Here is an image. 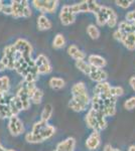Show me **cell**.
<instances>
[{
    "label": "cell",
    "mask_w": 135,
    "mask_h": 151,
    "mask_svg": "<svg viewBox=\"0 0 135 151\" xmlns=\"http://www.w3.org/2000/svg\"><path fill=\"white\" fill-rule=\"evenodd\" d=\"M53 23L45 14H40L38 17V28L40 30H48L51 28Z\"/></svg>",
    "instance_id": "2e32d148"
},
{
    "label": "cell",
    "mask_w": 135,
    "mask_h": 151,
    "mask_svg": "<svg viewBox=\"0 0 135 151\" xmlns=\"http://www.w3.org/2000/svg\"><path fill=\"white\" fill-rule=\"evenodd\" d=\"M70 9L76 15L77 13H85V12H89V5H88V0H84L81 1L79 3H75L73 5H70Z\"/></svg>",
    "instance_id": "5bb4252c"
},
{
    "label": "cell",
    "mask_w": 135,
    "mask_h": 151,
    "mask_svg": "<svg viewBox=\"0 0 135 151\" xmlns=\"http://www.w3.org/2000/svg\"><path fill=\"white\" fill-rule=\"evenodd\" d=\"M76 68L79 70H81L83 74L88 76H89V74L91 73V69H92V67L90 65L89 63L85 62V60H77L76 62Z\"/></svg>",
    "instance_id": "44dd1931"
},
{
    "label": "cell",
    "mask_w": 135,
    "mask_h": 151,
    "mask_svg": "<svg viewBox=\"0 0 135 151\" xmlns=\"http://www.w3.org/2000/svg\"><path fill=\"white\" fill-rule=\"evenodd\" d=\"M100 145H101V135H100V131L94 130L89 135L87 140H86V147L91 151H94V150H97Z\"/></svg>",
    "instance_id": "52a82bcc"
},
{
    "label": "cell",
    "mask_w": 135,
    "mask_h": 151,
    "mask_svg": "<svg viewBox=\"0 0 135 151\" xmlns=\"http://www.w3.org/2000/svg\"><path fill=\"white\" fill-rule=\"evenodd\" d=\"M87 33L92 40H98L100 37V30L95 24H89L87 26Z\"/></svg>",
    "instance_id": "484cf974"
},
{
    "label": "cell",
    "mask_w": 135,
    "mask_h": 151,
    "mask_svg": "<svg viewBox=\"0 0 135 151\" xmlns=\"http://www.w3.org/2000/svg\"><path fill=\"white\" fill-rule=\"evenodd\" d=\"M48 85H50V87L53 90H61L65 87L66 82H65V80L62 79V78L53 77L50 80Z\"/></svg>",
    "instance_id": "ffe728a7"
},
{
    "label": "cell",
    "mask_w": 135,
    "mask_h": 151,
    "mask_svg": "<svg viewBox=\"0 0 135 151\" xmlns=\"http://www.w3.org/2000/svg\"><path fill=\"white\" fill-rule=\"evenodd\" d=\"M118 29L121 31L124 35H127V33H131V32H135V26L133 23H130L128 21L123 20L119 23Z\"/></svg>",
    "instance_id": "d6986e66"
},
{
    "label": "cell",
    "mask_w": 135,
    "mask_h": 151,
    "mask_svg": "<svg viewBox=\"0 0 135 151\" xmlns=\"http://www.w3.org/2000/svg\"><path fill=\"white\" fill-rule=\"evenodd\" d=\"M8 103L0 105V118L1 119H5V118L9 119L10 117H12V113H11L10 108H9Z\"/></svg>",
    "instance_id": "4316f807"
},
{
    "label": "cell",
    "mask_w": 135,
    "mask_h": 151,
    "mask_svg": "<svg viewBox=\"0 0 135 151\" xmlns=\"http://www.w3.org/2000/svg\"><path fill=\"white\" fill-rule=\"evenodd\" d=\"M65 45H66L65 36H64L62 33H58L53 40V47L56 48V50H60V48L65 47Z\"/></svg>",
    "instance_id": "cb8c5ba5"
},
{
    "label": "cell",
    "mask_w": 135,
    "mask_h": 151,
    "mask_svg": "<svg viewBox=\"0 0 135 151\" xmlns=\"http://www.w3.org/2000/svg\"><path fill=\"white\" fill-rule=\"evenodd\" d=\"M121 42H122V45L127 48V50H135V32L124 35Z\"/></svg>",
    "instance_id": "9a60e30c"
},
{
    "label": "cell",
    "mask_w": 135,
    "mask_h": 151,
    "mask_svg": "<svg viewBox=\"0 0 135 151\" xmlns=\"http://www.w3.org/2000/svg\"><path fill=\"white\" fill-rule=\"evenodd\" d=\"M88 63L90 64V65L96 68V69H103V68L106 67V65H107V60L99 55H89V58H88Z\"/></svg>",
    "instance_id": "7c38bea8"
},
{
    "label": "cell",
    "mask_w": 135,
    "mask_h": 151,
    "mask_svg": "<svg viewBox=\"0 0 135 151\" xmlns=\"http://www.w3.org/2000/svg\"><path fill=\"white\" fill-rule=\"evenodd\" d=\"M4 14H6V15H11L12 14V8H11V5L9 4V5H5L4 4L3 8H2V11Z\"/></svg>",
    "instance_id": "b9f144b4"
},
{
    "label": "cell",
    "mask_w": 135,
    "mask_h": 151,
    "mask_svg": "<svg viewBox=\"0 0 135 151\" xmlns=\"http://www.w3.org/2000/svg\"><path fill=\"white\" fill-rule=\"evenodd\" d=\"M17 57V52L13 45H7L3 50V57L1 58V62L3 63L6 69L14 70L15 67V60Z\"/></svg>",
    "instance_id": "3957f363"
},
{
    "label": "cell",
    "mask_w": 135,
    "mask_h": 151,
    "mask_svg": "<svg viewBox=\"0 0 135 151\" xmlns=\"http://www.w3.org/2000/svg\"><path fill=\"white\" fill-rule=\"evenodd\" d=\"M3 6H4L3 1H1V0H0V12L2 11V8H3Z\"/></svg>",
    "instance_id": "7dc6e473"
},
{
    "label": "cell",
    "mask_w": 135,
    "mask_h": 151,
    "mask_svg": "<svg viewBox=\"0 0 135 151\" xmlns=\"http://www.w3.org/2000/svg\"><path fill=\"white\" fill-rule=\"evenodd\" d=\"M133 3H134L133 0H116V1H115V4H116L117 6L121 7V8H123V9L128 8V7L131 6Z\"/></svg>",
    "instance_id": "d590c367"
},
{
    "label": "cell",
    "mask_w": 135,
    "mask_h": 151,
    "mask_svg": "<svg viewBox=\"0 0 135 151\" xmlns=\"http://www.w3.org/2000/svg\"><path fill=\"white\" fill-rule=\"evenodd\" d=\"M43 92L41 91L40 89H36V91L34 92V94L32 95V97L30 98L31 102H32L33 104H40L41 101H43Z\"/></svg>",
    "instance_id": "f546056e"
},
{
    "label": "cell",
    "mask_w": 135,
    "mask_h": 151,
    "mask_svg": "<svg viewBox=\"0 0 135 151\" xmlns=\"http://www.w3.org/2000/svg\"><path fill=\"white\" fill-rule=\"evenodd\" d=\"M128 151H135V145H130L128 148Z\"/></svg>",
    "instance_id": "bcb514c9"
},
{
    "label": "cell",
    "mask_w": 135,
    "mask_h": 151,
    "mask_svg": "<svg viewBox=\"0 0 135 151\" xmlns=\"http://www.w3.org/2000/svg\"><path fill=\"white\" fill-rule=\"evenodd\" d=\"M8 130L12 136H18L23 132V123L17 116H12L8 121Z\"/></svg>",
    "instance_id": "277c9868"
},
{
    "label": "cell",
    "mask_w": 135,
    "mask_h": 151,
    "mask_svg": "<svg viewBox=\"0 0 135 151\" xmlns=\"http://www.w3.org/2000/svg\"><path fill=\"white\" fill-rule=\"evenodd\" d=\"M117 22H118V17H117V14H116V12H113V13L111 14V16H110V18H109V20H108V23H107V25L109 26V27H115V26L117 25Z\"/></svg>",
    "instance_id": "74e56055"
},
{
    "label": "cell",
    "mask_w": 135,
    "mask_h": 151,
    "mask_svg": "<svg viewBox=\"0 0 135 151\" xmlns=\"http://www.w3.org/2000/svg\"><path fill=\"white\" fill-rule=\"evenodd\" d=\"M72 99L74 101L78 102L80 105H82L83 107H85V108H87V106L89 105L91 99L89 97V95L87 94H83V95H77V96H73Z\"/></svg>",
    "instance_id": "603a6c76"
},
{
    "label": "cell",
    "mask_w": 135,
    "mask_h": 151,
    "mask_svg": "<svg viewBox=\"0 0 135 151\" xmlns=\"http://www.w3.org/2000/svg\"><path fill=\"white\" fill-rule=\"evenodd\" d=\"M51 70H53V67H51V64H46L40 65V67H38V75H48L51 73Z\"/></svg>",
    "instance_id": "d6a6232c"
},
{
    "label": "cell",
    "mask_w": 135,
    "mask_h": 151,
    "mask_svg": "<svg viewBox=\"0 0 135 151\" xmlns=\"http://www.w3.org/2000/svg\"><path fill=\"white\" fill-rule=\"evenodd\" d=\"M114 12L112 8L108 6H102L100 11L96 14V21H97V24L99 26H104L108 23V20H109L111 14Z\"/></svg>",
    "instance_id": "8992f818"
},
{
    "label": "cell",
    "mask_w": 135,
    "mask_h": 151,
    "mask_svg": "<svg viewBox=\"0 0 135 151\" xmlns=\"http://www.w3.org/2000/svg\"><path fill=\"white\" fill-rule=\"evenodd\" d=\"M109 93L113 98H118L124 94V89L122 87H111Z\"/></svg>",
    "instance_id": "1f68e13d"
},
{
    "label": "cell",
    "mask_w": 135,
    "mask_h": 151,
    "mask_svg": "<svg viewBox=\"0 0 135 151\" xmlns=\"http://www.w3.org/2000/svg\"><path fill=\"white\" fill-rule=\"evenodd\" d=\"M25 140L27 141L28 143H41L43 142V138L40 137V135H38V134H33L31 132L29 133H26L25 135Z\"/></svg>",
    "instance_id": "f1b7e54d"
},
{
    "label": "cell",
    "mask_w": 135,
    "mask_h": 151,
    "mask_svg": "<svg viewBox=\"0 0 135 151\" xmlns=\"http://www.w3.org/2000/svg\"><path fill=\"white\" fill-rule=\"evenodd\" d=\"M53 106H51V104H46L45 106V108H43V112H41V114H40V117H41L40 120L48 122V121L51 118V116H53Z\"/></svg>",
    "instance_id": "7402d4cb"
},
{
    "label": "cell",
    "mask_w": 135,
    "mask_h": 151,
    "mask_svg": "<svg viewBox=\"0 0 135 151\" xmlns=\"http://www.w3.org/2000/svg\"><path fill=\"white\" fill-rule=\"evenodd\" d=\"M88 5H89V11L90 13H94L95 15L100 11L102 5H100L98 2L94 1V0H88Z\"/></svg>",
    "instance_id": "4dcf8cb0"
},
{
    "label": "cell",
    "mask_w": 135,
    "mask_h": 151,
    "mask_svg": "<svg viewBox=\"0 0 135 151\" xmlns=\"http://www.w3.org/2000/svg\"><path fill=\"white\" fill-rule=\"evenodd\" d=\"M71 92H72V96H77V95H83V94L88 93L85 83H83V82L76 83V84L72 87Z\"/></svg>",
    "instance_id": "e0dca14e"
},
{
    "label": "cell",
    "mask_w": 135,
    "mask_h": 151,
    "mask_svg": "<svg viewBox=\"0 0 135 151\" xmlns=\"http://www.w3.org/2000/svg\"><path fill=\"white\" fill-rule=\"evenodd\" d=\"M110 89H111V85H110L108 82L99 83V84L96 85V87L94 88V95H96V96H100V95L108 92Z\"/></svg>",
    "instance_id": "ac0fdd59"
},
{
    "label": "cell",
    "mask_w": 135,
    "mask_h": 151,
    "mask_svg": "<svg viewBox=\"0 0 135 151\" xmlns=\"http://www.w3.org/2000/svg\"><path fill=\"white\" fill-rule=\"evenodd\" d=\"M126 21H128L130 23H134L135 22V10H131L129 12H127L126 15H125Z\"/></svg>",
    "instance_id": "f35d334b"
},
{
    "label": "cell",
    "mask_w": 135,
    "mask_h": 151,
    "mask_svg": "<svg viewBox=\"0 0 135 151\" xmlns=\"http://www.w3.org/2000/svg\"><path fill=\"white\" fill-rule=\"evenodd\" d=\"M48 125V122H45V121H43V120L38 121V122H35V123L33 124L32 130H31V133H33V134L40 133L41 131H43V129H45Z\"/></svg>",
    "instance_id": "83f0119b"
},
{
    "label": "cell",
    "mask_w": 135,
    "mask_h": 151,
    "mask_svg": "<svg viewBox=\"0 0 135 151\" xmlns=\"http://www.w3.org/2000/svg\"><path fill=\"white\" fill-rule=\"evenodd\" d=\"M129 85L131 87V89L135 92V76H132L129 79Z\"/></svg>",
    "instance_id": "ee69618b"
},
{
    "label": "cell",
    "mask_w": 135,
    "mask_h": 151,
    "mask_svg": "<svg viewBox=\"0 0 135 151\" xmlns=\"http://www.w3.org/2000/svg\"><path fill=\"white\" fill-rule=\"evenodd\" d=\"M69 107H70V108L75 112H82L86 109L85 107H83L82 105H80L78 102L74 101L73 99H71L70 102H69Z\"/></svg>",
    "instance_id": "836d02e7"
},
{
    "label": "cell",
    "mask_w": 135,
    "mask_h": 151,
    "mask_svg": "<svg viewBox=\"0 0 135 151\" xmlns=\"http://www.w3.org/2000/svg\"><path fill=\"white\" fill-rule=\"evenodd\" d=\"M103 151H121L119 149H117V148H114L112 147L110 144H106L104 146V148H103Z\"/></svg>",
    "instance_id": "7bdbcfd3"
},
{
    "label": "cell",
    "mask_w": 135,
    "mask_h": 151,
    "mask_svg": "<svg viewBox=\"0 0 135 151\" xmlns=\"http://www.w3.org/2000/svg\"><path fill=\"white\" fill-rule=\"evenodd\" d=\"M4 70H6V68H5V65H4L3 63L0 60V72H3Z\"/></svg>",
    "instance_id": "f6af8a7d"
},
{
    "label": "cell",
    "mask_w": 135,
    "mask_h": 151,
    "mask_svg": "<svg viewBox=\"0 0 135 151\" xmlns=\"http://www.w3.org/2000/svg\"><path fill=\"white\" fill-rule=\"evenodd\" d=\"M91 67H92V65H91ZM89 77L92 81H94V82L99 84V83L106 82L108 75L103 69H96V68L92 67V69H91V73L89 74Z\"/></svg>",
    "instance_id": "9c48e42d"
},
{
    "label": "cell",
    "mask_w": 135,
    "mask_h": 151,
    "mask_svg": "<svg viewBox=\"0 0 135 151\" xmlns=\"http://www.w3.org/2000/svg\"><path fill=\"white\" fill-rule=\"evenodd\" d=\"M68 53L71 58L76 60V62H77V60H85V58H86L85 52L79 50L77 45H71L70 47H68Z\"/></svg>",
    "instance_id": "4fadbf2b"
},
{
    "label": "cell",
    "mask_w": 135,
    "mask_h": 151,
    "mask_svg": "<svg viewBox=\"0 0 135 151\" xmlns=\"http://www.w3.org/2000/svg\"><path fill=\"white\" fill-rule=\"evenodd\" d=\"M4 151H15L14 149H4Z\"/></svg>",
    "instance_id": "681fc988"
},
{
    "label": "cell",
    "mask_w": 135,
    "mask_h": 151,
    "mask_svg": "<svg viewBox=\"0 0 135 151\" xmlns=\"http://www.w3.org/2000/svg\"><path fill=\"white\" fill-rule=\"evenodd\" d=\"M34 63H35L36 68L40 67V65H43L51 64L50 60H48V58H46L45 55H38V58H36L35 60H34Z\"/></svg>",
    "instance_id": "e575fe53"
},
{
    "label": "cell",
    "mask_w": 135,
    "mask_h": 151,
    "mask_svg": "<svg viewBox=\"0 0 135 151\" xmlns=\"http://www.w3.org/2000/svg\"><path fill=\"white\" fill-rule=\"evenodd\" d=\"M31 14H32V12H31L30 7H29V5L27 4V5H25L23 8V17H25V18L30 17Z\"/></svg>",
    "instance_id": "60d3db41"
},
{
    "label": "cell",
    "mask_w": 135,
    "mask_h": 151,
    "mask_svg": "<svg viewBox=\"0 0 135 151\" xmlns=\"http://www.w3.org/2000/svg\"><path fill=\"white\" fill-rule=\"evenodd\" d=\"M85 121L86 124L88 125V127L92 129L93 131H100L99 128V124H98L97 118H96V112L93 109H90L89 112L87 113V115L85 117Z\"/></svg>",
    "instance_id": "30bf717a"
},
{
    "label": "cell",
    "mask_w": 135,
    "mask_h": 151,
    "mask_svg": "<svg viewBox=\"0 0 135 151\" xmlns=\"http://www.w3.org/2000/svg\"><path fill=\"white\" fill-rule=\"evenodd\" d=\"M28 4V1L23 0V1H16L13 0L11 1V8H12V14L14 18H19V17H23V8L25 5Z\"/></svg>",
    "instance_id": "ba28073f"
},
{
    "label": "cell",
    "mask_w": 135,
    "mask_h": 151,
    "mask_svg": "<svg viewBox=\"0 0 135 151\" xmlns=\"http://www.w3.org/2000/svg\"><path fill=\"white\" fill-rule=\"evenodd\" d=\"M133 24H134V26H135V22H134V23H133Z\"/></svg>",
    "instance_id": "816d5d0a"
},
{
    "label": "cell",
    "mask_w": 135,
    "mask_h": 151,
    "mask_svg": "<svg viewBox=\"0 0 135 151\" xmlns=\"http://www.w3.org/2000/svg\"><path fill=\"white\" fill-rule=\"evenodd\" d=\"M14 47H15L16 52L21 55V57L24 58L26 63H31L34 60L31 58V55H32L33 48L30 42L27 41L24 38H18L15 42H14Z\"/></svg>",
    "instance_id": "6da1fadb"
},
{
    "label": "cell",
    "mask_w": 135,
    "mask_h": 151,
    "mask_svg": "<svg viewBox=\"0 0 135 151\" xmlns=\"http://www.w3.org/2000/svg\"><path fill=\"white\" fill-rule=\"evenodd\" d=\"M76 147V139L74 137H69L66 140L60 142L56 145V151H74Z\"/></svg>",
    "instance_id": "8fae6325"
},
{
    "label": "cell",
    "mask_w": 135,
    "mask_h": 151,
    "mask_svg": "<svg viewBox=\"0 0 135 151\" xmlns=\"http://www.w3.org/2000/svg\"><path fill=\"white\" fill-rule=\"evenodd\" d=\"M113 36H114L115 40L121 42L122 38H123V36H124V33H122L121 31L119 30V29H117V30H115L114 32H113Z\"/></svg>",
    "instance_id": "ab89813d"
},
{
    "label": "cell",
    "mask_w": 135,
    "mask_h": 151,
    "mask_svg": "<svg viewBox=\"0 0 135 151\" xmlns=\"http://www.w3.org/2000/svg\"><path fill=\"white\" fill-rule=\"evenodd\" d=\"M10 89V80L7 76H2L0 77V91L3 92L4 94H7Z\"/></svg>",
    "instance_id": "d4e9b609"
},
{
    "label": "cell",
    "mask_w": 135,
    "mask_h": 151,
    "mask_svg": "<svg viewBox=\"0 0 135 151\" xmlns=\"http://www.w3.org/2000/svg\"><path fill=\"white\" fill-rule=\"evenodd\" d=\"M53 151H56V149H55V150H53Z\"/></svg>",
    "instance_id": "f907efd6"
},
{
    "label": "cell",
    "mask_w": 135,
    "mask_h": 151,
    "mask_svg": "<svg viewBox=\"0 0 135 151\" xmlns=\"http://www.w3.org/2000/svg\"><path fill=\"white\" fill-rule=\"evenodd\" d=\"M4 149H5V148H4L3 146L1 145V143H0V151H4Z\"/></svg>",
    "instance_id": "c3c4849f"
},
{
    "label": "cell",
    "mask_w": 135,
    "mask_h": 151,
    "mask_svg": "<svg viewBox=\"0 0 135 151\" xmlns=\"http://www.w3.org/2000/svg\"><path fill=\"white\" fill-rule=\"evenodd\" d=\"M31 3L36 10L40 11L43 14L53 13L58 6V0H33Z\"/></svg>",
    "instance_id": "7a4b0ae2"
},
{
    "label": "cell",
    "mask_w": 135,
    "mask_h": 151,
    "mask_svg": "<svg viewBox=\"0 0 135 151\" xmlns=\"http://www.w3.org/2000/svg\"><path fill=\"white\" fill-rule=\"evenodd\" d=\"M60 20L61 23L65 26L71 25L76 21V15L72 13L70 9V5H64L60 12Z\"/></svg>",
    "instance_id": "5b68a950"
},
{
    "label": "cell",
    "mask_w": 135,
    "mask_h": 151,
    "mask_svg": "<svg viewBox=\"0 0 135 151\" xmlns=\"http://www.w3.org/2000/svg\"><path fill=\"white\" fill-rule=\"evenodd\" d=\"M124 108L126 110H133L135 109V97H130L128 100H126L124 103Z\"/></svg>",
    "instance_id": "8d00e7d4"
}]
</instances>
